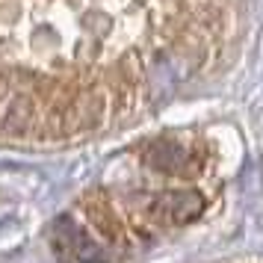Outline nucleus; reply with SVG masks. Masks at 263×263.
<instances>
[{
    "instance_id": "1",
    "label": "nucleus",
    "mask_w": 263,
    "mask_h": 263,
    "mask_svg": "<svg viewBox=\"0 0 263 263\" xmlns=\"http://www.w3.org/2000/svg\"><path fill=\"white\" fill-rule=\"evenodd\" d=\"M201 207L204 201L198 192H160L148 207V216L157 219V222L183 225V222H190L201 213Z\"/></svg>"
},
{
    "instance_id": "2",
    "label": "nucleus",
    "mask_w": 263,
    "mask_h": 263,
    "mask_svg": "<svg viewBox=\"0 0 263 263\" xmlns=\"http://www.w3.org/2000/svg\"><path fill=\"white\" fill-rule=\"evenodd\" d=\"M148 163L163 172H178L190 163V151L178 142H157L148 148Z\"/></svg>"
}]
</instances>
